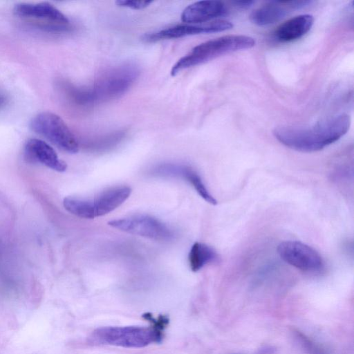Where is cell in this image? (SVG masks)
<instances>
[{"mask_svg":"<svg viewBox=\"0 0 354 354\" xmlns=\"http://www.w3.org/2000/svg\"><path fill=\"white\" fill-rule=\"evenodd\" d=\"M277 252L283 261L304 272H319L324 268L319 252L300 241H283L278 245Z\"/></svg>","mask_w":354,"mask_h":354,"instance_id":"obj_7","label":"cell"},{"mask_svg":"<svg viewBox=\"0 0 354 354\" xmlns=\"http://www.w3.org/2000/svg\"><path fill=\"white\" fill-rule=\"evenodd\" d=\"M153 173L158 176L179 177L185 179L205 201L213 205L217 204V201L209 193L201 176L189 166L167 163L157 167Z\"/></svg>","mask_w":354,"mask_h":354,"instance_id":"obj_11","label":"cell"},{"mask_svg":"<svg viewBox=\"0 0 354 354\" xmlns=\"http://www.w3.org/2000/svg\"><path fill=\"white\" fill-rule=\"evenodd\" d=\"M253 3L252 1H236L233 2L235 6L240 8H249Z\"/></svg>","mask_w":354,"mask_h":354,"instance_id":"obj_19","label":"cell"},{"mask_svg":"<svg viewBox=\"0 0 354 354\" xmlns=\"http://www.w3.org/2000/svg\"><path fill=\"white\" fill-rule=\"evenodd\" d=\"M349 115L342 113L308 127H279L275 138L286 147L301 152L318 151L335 142L349 129Z\"/></svg>","mask_w":354,"mask_h":354,"instance_id":"obj_1","label":"cell"},{"mask_svg":"<svg viewBox=\"0 0 354 354\" xmlns=\"http://www.w3.org/2000/svg\"><path fill=\"white\" fill-rule=\"evenodd\" d=\"M25 157L29 162H39L57 171H64L66 163L59 158L54 149L46 142L30 139L24 148Z\"/></svg>","mask_w":354,"mask_h":354,"instance_id":"obj_13","label":"cell"},{"mask_svg":"<svg viewBox=\"0 0 354 354\" xmlns=\"http://www.w3.org/2000/svg\"><path fill=\"white\" fill-rule=\"evenodd\" d=\"M230 354H239V353H230Z\"/></svg>","mask_w":354,"mask_h":354,"instance_id":"obj_21","label":"cell"},{"mask_svg":"<svg viewBox=\"0 0 354 354\" xmlns=\"http://www.w3.org/2000/svg\"><path fill=\"white\" fill-rule=\"evenodd\" d=\"M314 18L310 15H300L286 21L275 30L273 37L279 42L295 41L306 35L311 28Z\"/></svg>","mask_w":354,"mask_h":354,"instance_id":"obj_15","label":"cell"},{"mask_svg":"<svg viewBox=\"0 0 354 354\" xmlns=\"http://www.w3.org/2000/svg\"><path fill=\"white\" fill-rule=\"evenodd\" d=\"M152 2V1L118 0L115 1V4L120 7L142 10L148 7Z\"/></svg>","mask_w":354,"mask_h":354,"instance_id":"obj_18","label":"cell"},{"mask_svg":"<svg viewBox=\"0 0 354 354\" xmlns=\"http://www.w3.org/2000/svg\"><path fill=\"white\" fill-rule=\"evenodd\" d=\"M254 38L242 35H225L203 42L195 46L172 66L171 75L174 77L182 71L198 66L220 56L252 48Z\"/></svg>","mask_w":354,"mask_h":354,"instance_id":"obj_4","label":"cell"},{"mask_svg":"<svg viewBox=\"0 0 354 354\" xmlns=\"http://www.w3.org/2000/svg\"><path fill=\"white\" fill-rule=\"evenodd\" d=\"M296 338L308 354H326L325 351L303 333L296 331Z\"/></svg>","mask_w":354,"mask_h":354,"instance_id":"obj_17","label":"cell"},{"mask_svg":"<svg viewBox=\"0 0 354 354\" xmlns=\"http://www.w3.org/2000/svg\"><path fill=\"white\" fill-rule=\"evenodd\" d=\"M108 224L119 230L156 241H170L174 232L165 223L151 216L137 214L110 221Z\"/></svg>","mask_w":354,"mask_h":354,"instance_id":"obj_6","label":"cell"},{"mask_svg":"<svg viewBox=\"0 0 354 354\" xmlns=\"http://www.w3.org/2000/svg\"><path fill=\"white\" fill-rule=\"evenodd\" d=\"M6 102V97L3 94L0 93V106H1Z\"/></svg>","mask_w":354,"mask_h":354,"instance_id":"obj_20","label":"cell"},{"mask_svg":"<svg viewBox=\"0 0 354 354\" xmlns=\"http://www.w3.org/2000/svg\"><path fill=\"white\" fill-rule=\"evenodd\" d=\"M128 186H117L107 189L93 199H88L93 218L105 215L121 205L131 195Z\"/></svg>","mask_w":354,"mask_h":354,"instance_id":"obj_14","label":"cell"},{"mask_svg":"<svg viewBox=\"0 0 354 354\" xmlns=\"http://www.w3.org/2000/svg\"><path fill=\"white\" fill-rule=\"evenodd\" d=\"M14 13L23 18L45 21L47 28L53 30L64 31L68 28V19L49 3H18L14 8Z\"/></svg>","mask_w":354,"mask_h":354,"instance_id":"obj_9","label":"cell"},{"mask_svg":"<svg viewBox=\"0 0 354 354\" xmlns=\"http://www.w3.org/2000/svg\"><path fill=\"white\" fill-rule=\"evenodd\" d=\"M312 3L311 1H270L252 11L250 19L259 26L270 25L283 19L288 10L304 8Z\"/></svg>","mask_w":354,"mask_h":354,"instance_id":"obj_10","label":"cell"},{"mask_svg":"<svg viewBox=\"0 0 354 354\" xmlns=\"http://www.w3.org/2000/svg\"><path fill=\"white\" fill-rule=\"evenodd\" d=\"M233 24L228 21L217 20L201 24H183L169 27L161 30L144 35L142 39L148 43L163 39H176L189 35L222 32L232 28Z\"/></svg>","mask_w":354,"mask_h":354,"instance_id":"obj_8","label":"cell"},{"mask_svg":"<svg viewBox=\"0 0 354 354\" xmlns=\"http://www.w3.org/2000/svg\"><path fill=\"white\" fill-rule=\"evenodd\" d=\"M30 128L67 153H76L79 151L76 138L57 114L48 111L38 113L30 121Z\"/></svg>","mask_w":354,"mask_h":354,"instance_id":"obj_5","label":"cell"},{"mask_svg":"<svg viewBox=\"0 0 354 354\" xmlns=\"http://www.w3.org/2000/svg\"><path fill=\"white\" fill-rule=\"evenodd\" d=\"M138 75V68L133 64L111 68L97 77L91 86L76 88L74 101L80 106L87 107L115 99L131 87Z\"/></svg>","mask_w":354,"mask_h":354,"instance_id":"obj_3","label":"cell"},{"mask_svg":"<svg viewBox=\"0 0 354 354\" xmlns=\"http://www.w3.org/2000/svg\"><path fill=\"white\" fill-rule=\"evenodd\" d=\"M217 257L216 251L209 245L196 242L189 252L188 260L191 270L197 272Z\"/></svg>","mask_w":354,"mask_h":354,"instance_id":"obj_16","label":"cell"},{"mask_svg":"<svg viewBox=\"0 0 354 354\" xmlns=\"http://www.w3.org/2000/svg\"><path fill=\"white\" fill-rule=\"evenodd\" d=\"M142 317L151 322L145 326H104L96 328L88 337L92 344L111 345L124 348H142L162 342L164 330L169 323L165 315L154 317L146 313Z\"/></svg>","mask_w":354,"mask_h":354,"instance_id":"obj_2","label":"cell"},{"mask_svg":"<svg viewBox=\"0 0 354 354\" xmlns=\"http://www.w3.org/2000/svg\"><path fill=\"white\" fill-rule=\"evenodd\" d=\"M228 8L220 1H199L186 7L180 15L181 21L187 24H201L223 17Z\"/></svg>","mask_w":354,"mask_h":354,"instance_id":"obj_12","label":"cell"}]
</instances>
